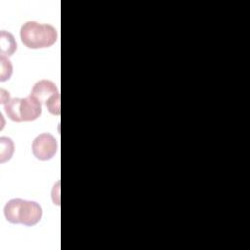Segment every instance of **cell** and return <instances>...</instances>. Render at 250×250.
<instances>
[{
	"label": "cell",
	"mask_w": 250,
	"mask_h": 250,
	"mask_svg": "<svg viewBox=\"0 0 250 250\" xmlns=\"http://www.w3.org/2000/svg\"><path fill=\"white\" fill-rule=\"evenodd\" d=\"M7 116L16 122L33 121L42 112L41 103L31 94L25 98H13L4 104Z\"/></svg>",
	"instance_id": "obj_3"
},
{
	"label": "cell",
	"mask_w": 250,
	"mask_h": 250,
	"mask_svg": "<svg viewBox=\"0 0 250 250\" xmlns=\"http://www.w3.org/2000/svg\"><path fill=\"white\" fill-rule=\"evenodd\" d=\"M58 145L54 136L49 133H42L38 135L32 142V153L41 160L46 161L53 158L57 152Z\"/></svg>",
	"instance_id": "obj_5"
},
{
	"label": "cell",
	"mask_w": 250,
	"mask_h": 250,
	"mask_svg": "<svg viewBox=\"0 0 250 250\" xmlns=\"http://www.w3.org/2000/svg\"><path fill=\"white\" fill-rule=\"evenodd\" d=\"M1 81L4 82L6 80H9L12 72H13V66L11 64V62L8 58L5 56H1Z\"/></svg>",
	"instance_id": "obj_8"
},
{
	"label": "cell",
	"mask_w": 250,
	"mask_h": 250,
	"mask_svg": "<svg viewBox=\"0 0 250 250\" xmlns=\"http://www.w3.org/2000/svg\"><path fill=\"white\" fill-rule=\"evenodd\" d=\"M1 141V162L11 159L14 152V143L10 138L2 137Z\"/></svg>",
	"instance_id": "obj_7"
},
{
	"label": "cell",
	"mask_w": 250,
	"mask_h": 250,
	"mask_svg": "<svg viewBox=\"0 0 250 250\" xmlns=\"http://www.w3.org/2000/svg\"><path fill=\"white\" fill-rule=\"evenodd\" d=\"M17 50L14 36L5 30L1 31V56H12Z\"/></svg>",
	"instance_id": "obj_6"
},
{
	"label": "cell",
	"mask_w": 250,
	"mask_h": 250,
	"mask_svg": "<svg viewBox=\"0 0 250 250\" xmlns=\"http://www.w3.org/2000/svg\"><path fill=\"white\" fill-rule=\"evenodd\" d=\"M21 42L28 49H44L53 46L57 41V30L51 24H42L36 21L23 23L20 30Z\"/></svg>",
	"instance_id": "obj_2"
},
{
	"label": "cell",
	"mask_w": 250,
	"mask_h": 250,
	"mask_svg": "<svg viewBox=\"0 0 250 250\" xmlns=\"http://www.w3.org/2000/svg\"><path fill=\"white\" fill-rule=\"evenodd\" d=\"M31 95L43 104L51 114H60V93L57 86L52 81L47 79L39 80L34 84Z\"/></svg>",
	"instance_id": "obj_4"
},
{
	"label": "cell",
	"mask_w": 250,
	"mask_h": 250,
	"mask_svg": "<svg viewBox=\"0 0 250 250\" xmlns=\"http://www.w3.org/2000/svg\"><path fill=\"white\" fill-rule=\"evenodd\" d=\"M42 213V208L37 202L21 198L11 199L4 207V215L8 222L29 227L41 220Z\"/></svg>",
	"instance_id": "obj_1"
}]
</instances>
